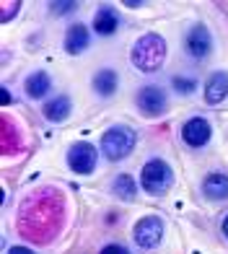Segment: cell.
I'll list each match as a JSON object with an SVG mask.
<instances>
[{"label": "cell", "mask_w": 228, "mask_h": 254, "mask_svg": "<svg viewBox=\"0 0 228 254\" xmlns=\"http://www.w3.org/2000/svg\"><path fill=\"white\" fill-rule=\"evenodd\" d=\"M130 60L143 73L158 70L166 60V42L158 37V34H143V37L135 42V47L130 52Z\"/></svg>", "instance_id": "7a4b0ae2"}, {"label": "cell", "mask_w": 228, "mask_h": 254, "mask_svg": "<svg viewBox=\"0 0 228 254\" xmlns=\"http://www.w3.org/2000/svg\"><path fill=\"white\" fill-rule=\"evenodd\" d=\"M181 135H184V143H187V145H192V148H202L205 143L210 140V125L205 122L202 117H195V120H189V122L184 125Z\"/></svg>", "instance_id": "9c48e42d"}, {"label": "cell", "mask_w": 228, "mask_h": 254, "mask_svg": "<svg viewBox=\"0 0 228 254\" xmlns=\"http://www.w3.org/2000/svg\"><path fill=\"white\" fill-rule=\"evenodd\" d=\"M47 91H50V75L47 73H31L26 78V94L31 99H42V96H47Z\"/></svg>", "instance_id": "9a60e30c"}, {"label": "cell", "mask_w": 228, "mask_h": 254, "mask_svg": "<svg viewBox=\"0 0 228 254\" xmlns=\"http://www.w3.org/2000/svg\"><path fill=\"white\" fill-rule=\"evenodd\" d=\"M119 26V16L117 10H114L112 5H101L96 10V18H94V29L101 34V37H109V34H114Z\"/></svg>", "instance_id": "8fae6325"}, {"label": "cell", "mask_w": 228, "mask_h": 254, "mask_svg": "<svg viewBox=\"0 0 228 254\" xmlns=\"http://www.w3.org/2000/svg\"><path fill=\"white\" fill-rule=\"evenodd\" d=\"M171 182H174V174H171V166L166 161H148L140 171V184L148 194H164L169 192Z\"/></svg>", "instance_id": "277c9868"}, {"label": "cell", "mask_w": 228, "mask_h": 254, "mask_svg": "<svg viewBox=\"0 0 228 254\" xmlns=\"http://www.w3.org/2000/svg\"><path fill=\"white\" fill-rule=\"evenodd\" d=\"M228 94V73H213L205 83V101L208 104H221Z\"/></svg>", "instance_id": "30bf717a"}, {"label": "cell", "mask_w": 228, "mask_h": 254, "mask_svg": "<svg viewBox=\"0 0 228 254\" xmlns=\"http://www.w3.org/2000/svg\"><path fill=\"white\" fill-rule=\"evenodd\" d=\"M18 8H21V3H3V21H8Z\"/></svg>", "instance_id": "ffe728a7"}, {"label": "cell", "mask_w": 228, "mask_h": 254, "mask_svg": "<svg viewBox=\"0 0 228 254\" xmlns=\"http://www.w3.org/2000/svg\"><path fill=\"white\" fill-rule=\"evenodd\" d=\"M112 192L117 194V197H122V200H132V197H135V184H132V179H130L127 174H122V177L114 179Z\"/></svg>", "instance_id": "e0dca14e"}, {"label": "cell", "mask_w": 228, "mask_h": 254, "mask_svg": "<svg viewBox=\"0 0 228 254\" xmlns=\"http://www.w3.org/2000/svg\"><path fill=\"white\" fill-rule=\"evenodd\" d=\"M187 50L192 57H208L213 50V37L205 26H195L187 34Z\"/></svg>", "instance_id": "ba28073f"}, {"label": "cell", "mask_w": 228, "mask_h": 254, "mask_svg": "<svg viewBox=\"0 0 228 254\" xmlns=\"http://www.w3.org/2000/svg\"><path fill=\"white\" fill-rule=\"evenodd\" d=\"M67 114H70V99L67 96H57L44 107V117L50 122H62V120H67Z\"/></svg>", "instance_id": "5bb4252c"}, {"label": "cell", "mask_w": 228, "mask_h": 254, "mask_svg": "<svg viewBox=\"0 0 228 254\" xmlns=\"http://www.w3.org/2000/svg\"><path fill=\"white\" fill-rule=\"evenodd\" d=\"M99 153L91 143H75L70 151H67V166H70L75 174H91L96 169Z\"/></svg>", "instance_id": "8992f818"}, {"label": "cell", "mask_w": 228, "mask_h": 254, "mask_svg": "<svg viewBox=\"0 0 228 254\" xmlns=\"http://www.w3.org/2000/svg\"><path fill=\"white\" fill-rule=\"evenodd\" d=\"M174 88L179 94H192L195 91V80L192 78H174Z\"/></svg>", "instance_id": "ac0fdd59"}, {"label": "cell", "mask_w": 228, "mask_h": 254, "mask_svg": "<svg viewBox=\"0 0 228 254\" xmlns=\"http://www.w3.org/2000/svg\"><path fill=\"white\" fill-rule=\"evenodd\" d=\"M135 148V132L130 127H109L101 137V153H104L109 161H119L124 156H130Z\"/></svg>", "instance_id": "3957f363"}, {"label": "cell", "mask_w": 228, "mask_h": 254, "mask_svg": "<svg viewBox=\"0 0 228 254\" xmlns=\"http://www.w3.org/2000/svg\"><path fill=\"white\" fill-rule=\"evenodd\" d=\"M50 8H52L55 16H62V13H70V10L75 8V3H73V0H70V3H52Z\"/></svg>", "instance_id": "d6986e66"}, {"label": "cell", "mask_w": 228, "mask_h": 254, "mask_svg": "<svg viewBox=\"0 0 228 254\" xmlns=\"http://www.w3.org/2000/svg\"><path fill=\"white\" fill-rule=\"evenodd\" d=\"M62 194L50 187L31 192L18 210V231L34 244H47L62 228Z\"/></svg>", "instance_id": "6da1fadb"}, {"label": "cell", "mask_w": 228, "mask_h": 254, "mask_svg": "<svg viewBox=\"0 0 228 254\" xmlns=\"http://www.w3.org/2000/svg\"><path fill=\"white\" fill-rule=\"evenodd\" d=\"M94 88H96L99 96H112L114 91H117V73H114V70H101V73H96Z\"/></svg>", "instance_id": "2e32d148"}, {"label": "cell", "mask_w": 228, "mask_h": 254, "mask_svg": "<svg viewBox=\"0 0 228 254\" xmlns=\"http://www.w3.org/2000/svg\"><path fill=\"white\" fill-rule=\"evenodd\" d=\"M138 107L145 117H158L166 109V94L158 86H145L138 94Z\"/></svg>", "instance_id": "52a82bcc"}, {"label": "cell", "mask_w": 228, "mask_h": 254, "mask_svg": "<svg viewBox=\"0 0 228 254\" xmlns=\"http://www.w3.org/2000/svg\"><path fill=\"white\" fill-rule=\"evenodd\" d=\"M86 47H88V29L83 24H75V26L67 29V34H65V50L70 55H81Z\"/></svg>", "instance_id": "7c38bea8"}, {"label": "cell", "mask_w": 228, "mask_h": 254, "mask_svg": "<svg viewBox=\"0 0 228 254\" xmlns=\"http://www.w3.org/2000/svg\"><path fill=\"white\" fill-rule=\"evenodd\" d=\"M8 254H34V252H31V249H26V247H13Z\"/></svg>", "instance_id": "7402d4cb"}, {"label": "cell", "mask_w": 228, "mask_h": 254, "mask_svg": "<svg viewBox=\"0 0 228 254\" xmlns=\"http://www.w3.org/2000/svg\"><path fill=\"white\" fill-rule=\"evenodd\" d=\"M223 236L228 239V215H226V221H223Z\"/></svg>", "instance_id": "603a6c76"}, {"label": "cell", "mask_w": 228, "mask_h": 254, "mask_svg": "<svg viewBox=\"0 0 228 254\" xmlns=\"http://www.w3.org/2000/svg\"><path fill=\"white\" fill-rule=\"evenodd\" d=\"M132 236H135V241H138V247L153 249V247L161 244V239H164V221L156 218V215H148V218L135 223Z\"/></svg>", "instance_id": "5b68a950"}, {"label": "cell", "mask_w": 228, "mask_h": 254, "mask_svg": "<svg viewBox=\"0 0 228 254\" xmlns=\"http://www.w3.org/2000/svg\"><path fill=\"white\" fill-rule=\"evenodd\" d=\"M101 254H130L124 247H117V244H112V247H104L101 249Z\"/></svg>", "instance_id": "44dd1931"}, {"label": "cell", "mask_w": 228, "mask_h": 254, "mask_svg": "<svg viewBox=\"0 0 228 254\" xmlns=\"http://www.w3.org/2000/svg\"><path fill=\"white\" fill-rule=\"evenodd\" d=\"M202 192L208 194L210 200H223L228 197V177L226 174H210L202 182Z\"/></svg>", "instance_id": "4fadbf2b"}]
</instances>
